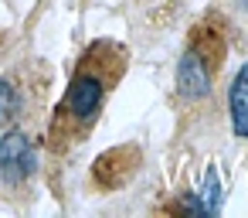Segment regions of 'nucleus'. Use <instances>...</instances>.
<instances>
[{"label":"nucleus","instance_id":"nucleus-1","mask_svg":"<svg viewBox=\"0 0 248 218\" xmlns=\"http://www.w3.org/2000/svg\"><path fill=\"white\" fill-rule=\"evenodd\" d=\"M38 170V157L31 140L21 130H7L0 136V181L7 184H24Z\"/></svg>","mask_w":248,"mask_h":218},{"label":"nucleus","instance_id":"nucleus-2","mask_svg":"<svg viewBox=\"0 0 248 218\" xmlns=\"http://www.w3.org/2000/svg\"><path fill=\"white\" fill-rule=\"evenodd\" d=\"M102 92H106V85H102L99 75H89V72L75 75V82L68 89V113L78 123H92L99 106H102Z\"/></svg>","mask_w":248,"mask_h":218},{"label":"nucleus","instance_id":"nucleus-3","mask_svg":"<svg viewBox=\"0 0 248 218\" xmlns=\"http://www.w3.org/2000/svg\"><path fill=\"white\" fill-rule=\"evenodd\" d=\"M231 123H234V133L248 140V62L238 68L234 82H231Z\"/></svg>","mask_w":248,"mask_h":218},{"label":"nucleus","instance_id":"nucleus-4","mask_svg":"<svg viewBox=\"0 0 248 218\" xmlns=\"http://www.w3.org/2000/svg\"><path fill=\"white\" fill-rule=\"evenodd\" d=\"M207 89H211V82H207V68H204L201 55L187 51L184 62H180V92L190 96V99H197V96H204Z\"/></svg>","mask_w":248,"mask_h":218},{"label":"nucleus","instance_id":"nucleus-5","mask_svg":"<svg viewBox=\"0 0 248 218\" xmlns=\"http://www.w3.org/2000/svg\"><path fill=\"white\" fill-rule=\"evenodd\" d=\"M14 113H17V96H14V89H11L4 79H0V130L11 126Z\"/></svg>","mask_w":248,"mask_h":218},{"label":"nucleus","instance_id":"nucleus-6","mask_svg":"<svg viewBox=\"0 0 248 218\" xmlns=\"http://www.w3.org/2000/svg\"><path fill=\"white\" fill-rule=\"evenodd\" d=\"M197 198H201V204H204L207 215L217 211V204H221V191H217V177H214V170L207 174V184H204V191H201Z\"/></svg>","mask_w":248,"mask_h":218},{"label":"nucleus","instance_id":"nucleus-7","mask_svg":"<svg viewBox=\"0 0 248 218\" xmlns=\"http://www.w3.org/2000/svg\"><path fill=\"white\" fill-rule=\"evenodd\" d=\"M245 7H248V0H245Z\"/></svg>","mask_w":248,"mask_h":218}]
</instances>
